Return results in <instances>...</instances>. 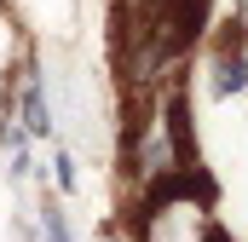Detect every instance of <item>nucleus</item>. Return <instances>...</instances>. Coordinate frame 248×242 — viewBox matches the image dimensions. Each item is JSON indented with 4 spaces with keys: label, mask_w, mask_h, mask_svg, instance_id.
<instances>
[{
    "label": "nucleus",
    "mask_w": 248,
    "mask_h": 242,
    "mask_svg": "<svg viewBox=\"0 0 248 242\" xmlns=\"http://www.w3.org/2000/svg\"><path fill=\"white\" fill-rule=\"evenodd\" d=\"M12 116L29 138H52V104H46V81L35 63L17 69V98H12Z\"/></svg>",
    "instance_id": "f257e3e1"
},
{
    "label": "nucleus",
    "mask_w": 248,
    "mask_h": 242,
    "mask_svg": "<svg viewBox=\"0 0 248 242\" xmlns=\"http://www.w3.org/2000/svg\"><path fill=\"white\" fill-rule=\"evenodd\" d=\"M41 242H75V237H69V219H63L58 202H46V208H41Z\"/></svg>",
    "instance_id": "f03ea898"
},
{
    "label": "nucleus",
    "mask_w": 248,
    "mask_h": 242,
    "mask_svg": "<svg viewBox=\"0 0 248 242\" xmlns=\"http://www.w3.org/2000/svg\"><path fill=\"white\" fill-rule=\"evenodd\" d=\"M52 179H58V190H75V167H69L63 150H52Z\"/></svg>",
    "instance_id": "7ed1b4c3"
}]
</instances>
